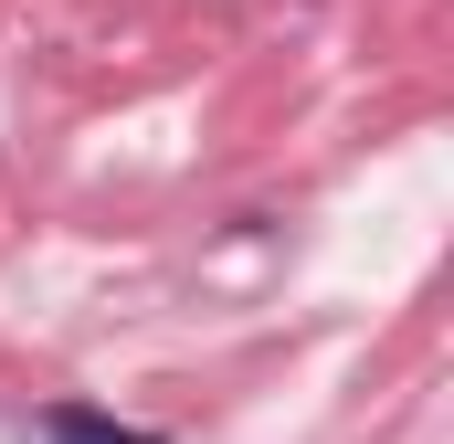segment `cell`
Segmentation results:
<instances>
[{
	"instance_id": "1",
	"label": "cell",
	"mask_w": 454,
	"mask_h": 444,
	"mask_svg": "<svg viewBox=\"0 0 454 444\" xmlns=\"http://www.w3.org/2000/svg\"><path fill=\"white\" fill-rule=\"evenodd\" d=\"M32 444H169V434H159V424H116L96 402H43V413H32Z\"/></svg>"
}]
</instances>
